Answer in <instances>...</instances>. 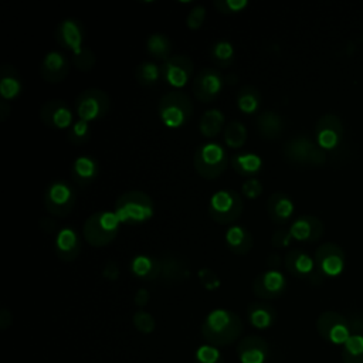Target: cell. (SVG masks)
Masks as SVG:
<instances>
[{
  "mask_svg": "<svg viewBox=\"0 0 363 363\" xmlns=\"http://www.w3.org/2000/svg\"><path fill=\"white\" fill-rule=\"evenodd\" d=\"M244 325L241 318L228 309L217 308L207 313L200 332L203 339L213 346H225L234 343L242 333Z\"/></svg>",
  "mask_w": 363,
  "mask_h": 363,
  "instance_id": "obj_1",
  "label": "cell"
},
{
  "mask_svg": "<svg viewBox=\"0 0 363 363\" xmlns=\"http://www.w3.org/2000/svg\"><path fill=\"white\" fill-rule=\"evenodd\" d=\"M113 211L121 224H142L153 217L155 206L145 191L129 190L116 199Z\"/></svg>",
  "mask_w": 363,
  "mask_h": 363,
  "instance_id": "obj_2",
  "label": "cell"
},
{
  "mask_svg": "<svg viewBox=\"0 0 363 363\" xmlns=\"http://www.w3.org/2000/svg\"><path fill=\"white\" fill-rule=\"evenodd\" d=\"M119 225L121 221L115 211H96L85 220L82 227V237L92 247H105L116 238Z\"/></svg>",
  "mask_w": 363,
  "mask_h": 363,
  "instance_id": "obj_3",
  "label": "cell"
},
{
  "mask_svg": "<svg viewBox=\"0 0 363 363\" xmlns=\"http://www.w3.org/2000/svg\"><path fill=\"white\" fill-rule=\"evenodd\" d=\"M157 111L159 118L166 128L177 129L190 121L194 106L190 96L184 92L170 91L159 99Z\"/></svg>",
  "mask_w": 363,
  "mask_h": 363,
  "instance_id": "obj_4",
  "label": "cell"
},
{
  "mask_svg": "<svg viewBox=\"0 0 363 363\" xmlns=\"http://www.w3.org/2000/svg\"><path fill=\"white\" fill-rule=\"evenodd\" d=\"M228 153L218 142L201 143L193 157V164L197 174L206 180L217 179L228 166Z\"/></svg>",
  "mask_w": 363,
  "mask_h": 363,
  "instance_id": "obj_5",
  "label": "cell"
},
{
  "mask_svg": "<svg viewBox=\"0 0 363 363\" xmlns=\"http://www.w3.org/2000/svg\"><path fill=\"white\" fill-rule=\"evenodd\" d=\"M244 211V201L238 191L223 189L216 191L208 200V216L221 225L233 224Z\"/></svg>",
  "mask_w": 363,
  "mask_h": 363,
  "instance_id": "obj_6",
  "label": "cell"
},
{
  "mask_svg": "<svg viewBox=\"0 0 363 363\" xmlns=\"http://www.w3.org/2000/svg\"><path fill=\"white\" fill-rule=\"evenodd\" d=\"M77 201L74 187L65 180H52L43 193V206L54 217L62 218L68 216Z\"/></svg>",
  "mask_w": 363,
  "mask_h": 363,
  "instance_id": "obj_7",
  "label": "cell"
},
{
  "mask_svg": "<svg viewBox=\"0 0 363 363\" xmlns=\"http://www.w3.org/2000/svg\"><path fill=\"white\" fill-rule=\"evenodd\" d=\"M285 159L294 164L319 166L325 163L326 155L318 143L303 135H298L286 140L282 150Z\"/></svg>",
  "mask_w": 363,
  "mask_h": 363,
  "instance_id": "obj_8",
  "label": "cell"
},
{
  "mask_svg": "<svg viewBox=\"0 0 363 363\" xmlns=\"http://www.w3.org/2000/svg\"><path fill=\"white\" fill-rule=\"evenodd\" d=\"M75 112L85 122L99 121L106 116L111 108L108 94L99 88H88L75 98Z\"/></svg>",
  "mask_w": 363,
  "mask_h": 363,
  "instance_id": "obj_9",
  "label": "cell"
},
{
  "mask_svg": "<svg viewBox=\"0 0 363 363\" xmlns=\"http://www.w3.org/2000/svg\"><path fill=\"white\" fill-rule=\"evenodd\" d=\"M316 330L322 339L332 345H345L350 336V323L335 311H325L316 319Z\"/></svg>",
  "mask_w": 363,
  "mask_h": 363,
  "instance_id": "obj_10",
  "label": "cell"
},
{
  "mask_svg": "<svg viewBox=\"0 0 363 363\" xmlns=\"http://www.w3.org/2000/svg\"><path fill=\"white\" fill-rule=\"evenodd\" d=\"M224 85H225V78L221 75V72L216 68L207 67L200 69L196 74L191 89L197 101L210 104L216 98H218Z\"/></svg>",
  "mask_w": 363,
  "mask_h": 363,
  "instance_id": "obj_11",
  "label": "cell"
},
{
  "mask_svg": "<svg viewBox=\"0 0 363 363\" xmlns=\"http://www.w3.org/2000/svg\"><path fill=\"white\" fill-rule=\"evenodd\" d=\"M315 264L320 275L337 277L346 265V255L340 245L335 242H323L315 251Z\"/></svg>",
  "mask_w": 363,
  "mask_h": 363,
  "instance_id": "obj_12",
  "label": "cell"
},
{
  "mask_svg": "<svg viewBox=\"0 0 363 363\" xmlns=\"http://www.w3.org/2000/svg\"><path fill=\"white\" fill-rule=\"evenodd\" d=\"M163 81L174 89L183 88L193 77L194 62L189 55H172L160 65Z\"/></svg>",
  "mask_w": 363,
  "mask_h": 363,
  "instance_id": "obj_13",
  "label": "cell"
},
{
  "mask_svg": "<svg viewBox=\"0 0 363 363\" xmlns=\"http://www.w3.org/2000/svg\"><path fill=\"white\" fill-rule=\"evenodd\" d=\"M315 138L323 150L335 149L343 138V123L335 113L322 115L315 126Z\"/></svg>",
  "mask_w": 363,
  "mask_h": 363,
  "instance_id": "obj_14",
  "label": "cell"
},
{
  "mask_svg": "<svg viewBox=\"0 0 363 363\" xmlns=\"http://www.w3.org/2000/svg\"><path fill=\"white\" fill-rule=\"evenodd\" d=\"M286 289V278L278 269H267L258 274L252 282V292L259 299H275Z\"/></svg>",
  "mask_w": 363,
  "mask_h": 363,
  "instance_id": "obj_15",
  "label": "cell"
},
{
  "mask_svg": "<svg viewBox=\"0 0 363 363\" xmlns=\"http://www.w3.org/2000/svg\"><path fill=\"white\" fill-rule=\"evenodd\" d=\"M40 121L52 129H69L72 126V111L65 101L51 99L41 105Z\"/></svg>",
  "mask_w": 363,
  "mask_h": 363,
  "instance_id": "obj_16",
  "label": "cell"
},
{
  "mask_svg": "<svg viewBox=\"0 0 363 363\" xmlns=\"http://www.w3.org/2000/svg\"><path fill=\"white\" fill-rule=\"evenodd\" d=\"M55 41L62 47L72 52V55L79 54L82 51L84 43V28L81 21L75 18H64L61 20L54 33Z\"/></svg>",
  "mask_w": 363,
  "mask_h": 363,
  "instance_id": "obj_17",
  "label": "cell"
},
{
  "mask_svg": "<svg viewBox=\"0 0 363 363\" xmlns=\"http://www.w3.org/2000/svg\"><path fill=\"white\" fill-rule=\"evenodd\" d=\"M69 74V61L65 54L57 50L48 51L40 64V75L45 82H62Z\"/></svg>",
  "mask_w": 363,
  "mask_h": 363,
  "instance_id": "obj_18",
  "label": "cell"
},
{
  "mask_svg": "<svg viewBox=\"0 0 363 363\" xmlns=\"http://www.w3.org/2000/svg\"><path fill=\"white\" fill-rule=\"evenodd\" d=\"M81 238L74 227H61L54 240L55 255L62 262H72L81 254Z\"/></svg>",
  "mask_w": 363,
  "mask_h": 363,
  "instance_id": "obj_19",
  "label": "cell"
},
{
  "mask_svg": "<svg viewBox=\"0 0 363 363\" xmlns=\"http://www.w3.org/2000/svg\"><path fill=\"white\" fill-rule=\"evenodd\" d=\"M269 352V343L257 335L242 337L237 346V356L241 363H265Z\"/></svg>",
  "mask_w": 363,
  "mask_h": 363,
  "instance_id": "obj_20",
  "label": "cell"
},
{
  "mask_svg": "<svg viewBox=\"0 0 363 363\" xmlns=\"http://www.w3.org/2000/svg\"><path fill=\"white\" fill-rule=\"evenodd\" d=\"M289 231L292 234V238L296 241H318L325 231L323 223L311 214H302L298 216L289 225Z\"/></svg>",
  "mask_w": 363,
  "mask_h": 363,
  "instance_id": "obj_21",
  "label": "cell"
},
{
  "mask_svg": "<svg viewBox=\"0 0 363 363\" xmlns=\"http://www.w3.org/2000/svg\"><path fill=\"white\" fill-rule=\"evenodd\" d=\"M284 265L286 271L296 278H313L318 272L315 258H312L308 252L299 248L289 250L285 254Z\"/></svg>",
  "mask_w": 363,
  "mask_h": 363,
  "instance_id": "obj_22",
  "label": "cell"
},
{
  "mask_svg": "<svg viewBox=\"0 0 363 363\" xmlns=\"http://www.w3.org/2000/svg\"><path fill=\"white\" fill-rule=\"evenodd\" d=\"M160 264H162L160 277L166 284L176 285V284L184 282L190 275L187 261L177 254L166 252L160 258Z\"/></svg>",
  "mask_w": 363,
  "mask_h": 363,
  "instance_id": "obj_23",
  "label": "cell"
},
{
  "mask_svg": "<svg viewBox=\"0 0 363 363\" xmlns=\"http://www.w3.org/2000/svg\"><path fill=\"white\" fill-rule=\"evenodd\" d=\"M294 211L295 204L286 193L275 191L267 200V213L275 224H285L292 217Z\"/></svg>",
  "mask_w": 363,
  "mask_h": 363,
  "instance_id": "obj_24",
  "label": "cell"
},
{
  "mask_svg": "<svg viewBox=\"0 0 363 363\" xmlns=\"http://www.w3.org/2000/svg\"><path fill=\"white\" fill-rule=\"evenodd\" d=\"M227 248L235 255H245L254 247V238L244 225H231L224 234Z\"/></svg>",
  "mask_w": 363,
  "mask_h": 363,
  "instance_id": "obj_25",
  "label": "cell"
},
{
  "mask_svg": "<svg viewBox=\"0 0 363 363\" xmlns=\"http://www.w3.org/2000/svg\"><path fill=\"white\" fill-rule=\"evenodd\" d=\"M130 274L140 279V281H153L162 274V264L160 259L146 255V254H138L132 258L129 265Z\"/></svg>",
  "mask_w": 363,
  "mask_h": 363,
  "instance_id": "obj_26",
  "label": "cell"
},
{
  "mask_svg": "<svg viewBox=\"0 0 363 363\" xmlns=\"http://www.w3.org/2000/svg\"><path fill=\"white\" fill-rule=\"evenodd\" d=\"M72 180L81 186L85 187L95 182V179L99 174V163L92 156H78L71 167Z\"/></svg>",
  "mask_w": 363,
  "mask_h": 363,
  "instance_id": "obj_27",
  "label": "cell"
},
{
  "mask_svg": "<svg viewBox=\"0 0 363 363\" xmlns=\"http://www.w3.org/2000/svg\"><path fill=\"white\" fill-rule=\"evenodd\" d=\"M247 319L255 329H268L275 323L277 311L267 302H252L247 306Z\"/></svg>",
  "mask_w": 363,
  "mask_h": 363,
  "instance_id": "obj_28",
  "label": "cell"
},
{
  "mask_svg": "<svg viewBox=\"0 0 363 363\" xmlns=\"http://www.w3.org/2000/svg\"><path fill=\"white\" fill-rule=\"evenodd\" d=\"M350 336L342 347V362L343 363H363V332L362 323L353 322L350 325Z\"/></svg>",
  "mask_w": 363,
  "mask_h": 363,
  "instance_id": "obj_29",
  "label": "cell"
},
{
  "mask_svg": "<svg viewBox=\"0 0 363 363\" xmlns=\"http://www.w3.org/2000/svg\"><path fill=\"white\" fill-rule=\"evenodd\" d=\"M258 133L265 139H277L284 132V119L274 111L261 112L255 119Z\"/></svg>",
  "mask_w": 363,
  "mask_h": 363,
  "instance_id": "obj_30",
  "label": "cell"
},
{
  "mask_svg": "<svg viewBox=\"0 0 363 363\" xmlns=\"http://www.w3.org/2000/svg\"><path fill=\"white\" fill-rule=\"evenodd\" d=\"M23 91L20 74L11 65H3L0 69V95L3 101L17 98Z\"/></svg>",
  "mask_w": 363,
  "mask_h": 363,
  "instance_id": "obj_31",
  "label": "cell"
},
{
  "mask_svg": "<svg viewBox=\"0 0 363 363\" xmlns=\"http://www.w3.org/2000/svg\"><path fill=\"white\" fill-rule=\"evenodd\" d=\"M233 169L248 179L258 174L262 169V159L254 152H238L231 157Z\"/></svg>",
  "mask_w": 363,
  "mask_h": 363,
  "instance_id": "obj_32",
  "label": "cell"
},
{
  "mask_svg": "<svg viewBox=\"0 0 363 363\" xmlns=\"http://www.w3.org/2000/svg\"><path fill=\"white\" fill-rule=\"evenodd\" d=\"M225 125V116L221 109L210 108L203 112L199 122V130L204 138L217 136Z\"/></svg>",
  "mask_w": 363,
  "mask_h": 363,
  "instance_id": "obj_33",
  "label": "cell"
},
{
  "mask_svg": "<svg viewBox=\"0 0 363 363\" xmlns=\"http://www.w3.org/2000/svg\"><path fill=\"white\" fill-rule=\"evenodd\" d=\"M262 96L254 85H244L237 94V108L244 115H254L259 111Z\"/></svg>",
  "mask_w": 363,
  "mask_h": 363,
  "instance_id": "obj_34",
  "label": "cell"
},
{
  "mask_svg": "<svg viewBox=\"0 0 363 363\" xmlns=\"http://www.w3.org/2000/svg\"><path fill=\"white\" fill-rule=\"evenodd\" d=\"M146 51L153 58L166 61L172 57V40L163 33H152L146 38Z\"/></svg>",
  "mask_w": 363,
  "mask_h": 363,
  "instance_id": "obj_35",
  "label": "cell"
},
{
  "mask_svg": "<svg viewBox=\"0 0 363 363\" xmlns=\"http://www.w3.org/2000/svg\"><path fill=\"white\" fill-rule=\"evenodd\" d=\"M210 57L217 67L227 68L235 58V48L228 40L221 38L213 43L210 48Z\"/></svg>",
  "mask_w": 363,
  "mask_h": 363,
  "instance_id": "obj_36",
  "label": "cell"
},
{
  "mask_svg": "<svg viewBox=\"0 0 363 363\" xmlns=\"http://www.w3.org/2000/svg\"><path fill=\"white\" fill-rule=\"evenodd\" d=\"M248 138L247 128L242 122L240 121H231L230 123L225 125L223 139L227 147L230 149H241Z\"/></svg>",
  "mask_w": 363,
  "mask_h": 363,
  "instance_id": "obj_37",
  "label": "cell"
},
{
  "mask_svg": "<svg viewBox=\"0 0 363 363\" xmlns=\"http://www.w3.org/2000/svg\"><path fill=\"white\" fill-rule=\"evenodd\" d=\"M162 77V69L155 61H142L135 69V78L142 86L155 85Z\"/></svg>",
  "mask_w": 363,
  "mask_h": 363,
  "instance_id": "obj_38",
  "label": "cell"
},
{
  "mask_svg": "<svg viewBox=\"0 0 363 363\" xmlns=\"http://www.w3.org/2000/svg\"><path fill=\"white\" fill-rule=\"evenodd\" d=\"M68 142L72 145H84L91 139V125L89 122H85L82 119H78L72 123V126L68 129L67 133Z\"/></svg>",
  "mask_w": 363,
  "mask_h": 363,
  "instance_id": "obj_39",
  "label": "cell"
},
{
  "mask_svg": "<svg viewBox=\"0 0 363 363\" xmlns=\"http://www.w3.org/2000/svg\"><path fill=\"white\" fill-rule=\"evenodd\" d=\"M194 363H224V357L218 347L206 343L196 350Z\"/></svg>",
  "mask_w": 363,
  "mask_h": 363,
  "instance_id": "obj_40",
  "label": "cell"
},
{
  "mask_svg": "<svg viewBox=\"0 0 363 363\" xmlns=\"http://www.w3.org/2000/svg\"><path fill=\"white\" fill-rule=\"evenodd\" d=\"M132 323H133V326H135L140 333H145V335L152 333V332L155 330V328H156L155 318H153L149 312H146V311H143V309H139V311H136V312L133 313V316H132Z\"/></svg>",
  "mask_w": 363,
  "mask_h": 363,
  "instance_id": "obj_41",
  "label": "cell"
},
{
  "mask_svg": "<svg viewBox=\"0 0 363 363\" xmlns=\"http://www.w3.org/2000/svg\"><path fill=\"white\" fill-rule=\"evenodd\" d=\"M72 64L75 65V68L81 72H88L91 71L95 64H96V57L94 54L92 50L84 47L82 51L79 54H75L72 55Z\"/></svg>",
  "mask_w": 363,
  "mask_h": 363,
  "instance_id": "obj_42",
  "label": "cell"
},
{
  "mask_svg": "<svg viewBox=\"0 0 363 363\" xmlns=\"http://www.w3.org/2000/svg\"><path fill=\"white\" fill-rule=\"evenodd\" d=\"M197 277H199L201 286L207 291H214L221 285L220 277L208 267H201L197 272Z\"/></svg>",
  "mask_w": 363,
  "mask_h": 363,
  "instance_id": "obj_43",
  "label": "cell"
},
{
  "mask_svg": "<svg viewBox=\"0 0 363 363\" xmlns=\"http://www.w3.org/2000/svg\"><path fill=\"white\" fill-rule=\"evenodd\" d=\"M213 6L216 10H218L223 14H235L242 11L247 6V0H216L213 1Z\"/></svg>",
  "mask_w": 363,
  "mask_h": 363,
  "instance_id": "obj_44",
  "label": "cell"
},
{
  "mask_svg": "<svg viewBox=\"0 0 363 363\" xmlns=\"http://www.w3.org/2000/svg\"><path fill=\"white\" fill-rule=\"evenodd\" d=\"M206 18V7L201 4H196L186 17V26L189 30H199L204 24Z\"/></svg>",
  "mask_w": 363,
  "mask_h": 363,
  "instance_id": "obj_45",
  "label": "cell"
},
{
  "mask_svg": "<svg viewBox=\"0 0 363 363\" xmlns=\"http://www.w3.org/2000/svg\"><path fill=\"white\" fill-rule=\"evenodd\" d=\"M264 187H262V183L255 179V177H251V179H247L242 186H241V193L242 196H245L247 199L252 200V199H257L261 196Z\"/></svg>",
  "mask_w": 363,
  "mask_h": 363,
  "instance_id": "obj_46",
  "label": "cell"
},
{
  "mask_svg": "<svg viewBox=\"0 0 363 363\" xmlns=\"http://www.w3.org/2000/svg\"><path fill=\"white\" fill-rule=\"evenodd\" d=\"M292 240L294 238H292L289 228H284V227L277 228L271 235V244L275 248H286V247H289Z\"/></svg>",
  "mask_w": 363,
  "mask_h": 363,
  "instance_id": "obj_47",
  "label": "cell"
},
{
  "mask_svg": "<svg viewBox=\"0 0 363 363\" xmlns=\"http://www.w3.org/2000/svg\"><path fill=\"white\" fill-rule=\"evenodd\" d=\"M119 267L116 264V261L113 259H109L104 264L102 267V277L108 281H116L119 278Z\"/></svg>",
  "mask_w": 363,
  "mask_h": 363,
  "instance_id": "obj_48",
  "label": "cell"
},
{
  "mask_svg": "<svg viewBox=\"0 0 363 363\" xmlns=\"http://www.w3.org/2000/svg\"><path fill=\"white\" fill-rule=\"evenodd\" d=\"M149 299H150V294H149V291H147L146 288H139V289L135 292L133 302H135V305H136L138 308L142 309L143 306H146L147 302H149Z\"/></svg>",
  "mask_w": 363,
  "mask_h": 363,
  "instance_id": "obj_49",
  "label": "cell"
},
{
  "mask_svg": "<svg viewBox=\"0 0 363 363\" xmlns=\"http://www.w3.org/2000/svg\"><path fill=\"white\" fill-rule=\"evenodd\" d=\"M40 227L45 233H57L60 230L58 225H57L55 218H51V217H43L40 220Z\"/></svg>",
  "mask_w": 363,
  "mask_h": 363,
  "instance_id": "obj_50",
  "label": "cell"
},
{
  "mask_svg": "<svg viewBox=\"0 0 363 363\" xmlns=\"http://www.w3.org/2000/svg\"><path fill=\"white\" fill-rule=\"evenodd\" d=\"M282 264V259L278 254L272 252L267 257V265H268V269H278V267H281Z\"/></svg>",
  "mask_w": 363,
  "mask_h": 363,
  "instance_id": "obj_51",
  "label": "cell"
},
{
  "mask_svg": "<svg viewBox=\"0 0 363 363\" xmlns=\"http://www.w3.org/2000/svg\"><path fill=\"white\" fill-rule=\"evenodd\" d=\"M11 320H13L11 312H9L7 309H1V312H0V328L1 329L9 328L11 325Z\"/></svg>",
  "mask_w": 363,
  "mask_h": 363,
  "instance_id": "obj_52",
  "label": "cell"
},
{
  "mask_svg": "<svg viewBox=\"0 0 363 363\" xmlns=\"http://www.w3.org/2000/svg\"><path fill=\"white\" fill-rule=\"evenodd\" d=\"M11 113V106L7 101H1L0 104V121H6L7 116Z\"/></svg>",
  "mask_w": 363,
  "mask_h": 363,
  "instance_id": "obj_53",
  "label": "cell"
}]
</instances>
